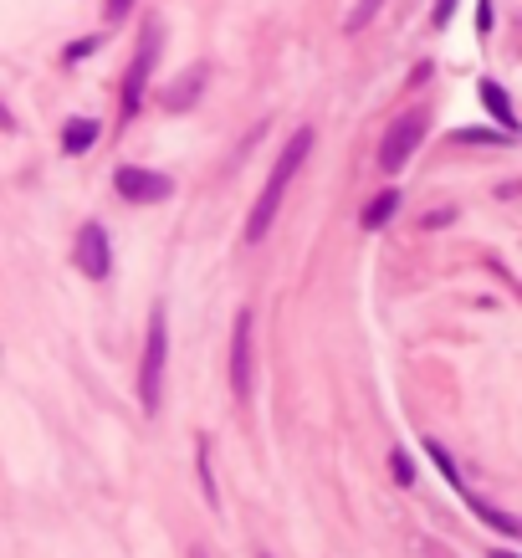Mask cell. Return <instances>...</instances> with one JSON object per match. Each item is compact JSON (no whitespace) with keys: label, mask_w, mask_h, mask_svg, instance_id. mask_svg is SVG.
Segmentation results:
<instances>
[{"label":"cell","mask_w":522,"mask_h":558,"mask_svg":"<svg viewBox=\"0 0 522 558\" xmlns=\"http://www.w3.org/2000/svg\"><path fill=\"white\" fill-rule=\"evenodd\" d=\"M400 205H405V195H400V190H379V195L364 205L359 226H364V231H384L389 221H395V210H400Z\"/></svg>","instance_id":"cell-10"},{"label":"cell","mask_w":522,"mask_h":558,"mask_svg":"<svg viewBox=\"0 0 522 558\" xmlns=\"http://www.w3.org/2000/svg\"><path fill=\"white\" fill-rule=\"evenodd\" d=\"M98 41H103V36H87V41H77V47H67V62H77V57H87V52H98Z\"/></svg>","instance_id":"cell-20"},{"label":"cell","mask_w":522,"mask_h":558,"mask_svg":"<svg viewBox=\"0 0 522 558\" xmlns=\"http://www.w3.org/2000/svg\"><path fill=\"white\" fill-rule=\"evenodd\" d=\"M98 144V118H72L62 128V154H87Z\"/></svg>","instance_id":"cell-11"},{"label":"cell","mask_w":522,"mask_h":558,"mask_svg":"<svg viewBox=\"0 0 522 558\" xmlns=\"http://www.w3.org/2000/svg\"><path fill=\"white\" fill-rule=\"evenodd\" d=\"M379 6H384V0H359V6H354V11H348L343 31H348V36H354V31H364V26L374 21V11H379Z\"/></svg>","instance_id":"cell-15"},{"label":"cell","mask_w":522,"mask_h":558,"mask_svg":"<svg viewBox=\"0 0 522 558\" xmlns=\"http://www.w3.org/2000/svg\"><path fill=\"white\" fill-rule=\"evenodd\" d=\"M425 451H430V461H435V466H441V477H446L456 492H466V487H461V471H456V461H451V451H446L441 441H425Z\"/></svg>","instance_id":"cell-14"},{"label":"cell","mask_w":522,"mask_h":558,"mask_svg":"<svg viewBox=\"0 0 522 558\" xmlns=\"http://www.w3.org/2000/svg\"><path fill=\"white\" fill-rule=\"evenodd\" d=\"M497 558H517V553H497Z\"/></svg>","instance_id":"cell-23"},{"label":"cell","mask_w":522,"mask_h":558,"mask_svg":"<svg viewBox=\"0 0 522 558\" xmlns=\"http://www.w3.org/2000/svg\"><path fill=\"white\" fill-rule=\"evenodd\" d=\"M308 154H313V128H297V134L287 139V149H282V159H277V169L267 175V185H261L251 216H246V246H261V241H267L277 210H282V195H287V185L297 180V169H302V159H308Z\"/></svg>","instance_id":"cell-1"},{"label":"cell","mask_w":522,"mask_h":558,"mask_svg":"<svg viewBox=\"0 0 522 558\" xmlns=\"http://www.w3.org/2000/svg\"><path fill=\"white\" fill-rule=\"evenodd\" d=\"M456 144H487V149H497V144H512L517 134H507V128H461V134H451Z\"/></svg>","instance_id":"cell-12"},{"label":"cell","mask_w":522,"mask_h":558,"mask_svg":"<svg viewBox=\"0 0 522 558\" xmlns=\"http://www.w3.org/2000/svg\"><path fill=\"white\" fill-rule=\"evenodd\" d=\"M476 507V518L482 523H492L497 533H507V538H522V518H507V512H497V507H487V502H471Z\"/></svg>","instance_id":"cell-13"},{"label":"cell","mask_w":522,"mask_h":558,"mask_svg":"<svg viewBox=\"0 0 522 558\" xmlns=\"http://www.w3.org/2000/svg\"><path fill=\"white\" fill-rule=\"evenodd\" d=\"M497 277H502V282H507V287H512V292H517V297H522V282H517V277H507V272H502V267H497Z\"/></svg>","instance_id":"cell-22"},{"label":"cell","mask_w":522,"mask_h":558,"mask_svg":"<svg viewBox=\"0 0 522 558\" xmlns=\"http://www.w3.org/2000/svg\"><path fill=\"white\" fill-rule=\"evenodd\" d=\"M456 6H461V0H435L430 26H435V31H446V26H451V16H456Z\"/></svg>","instance_id":"cell-17"},{"label":"cell","mask_w":522,"mask_h":558,"mask_svg":"<svg viewBox=\"0 0 522 558\" xmlns=\"http://www.w3.org/2000/svg\"><path fill=\"white\" fill-rule=\"evenodd\" d=\"M72 256H77V272H82V277L108 282V272H113V246H108V231H103L98 221H87V226L77 231Z\"/></svg>","instance_id":"cell-7"},{"label":"cell","mask_w":522,"mask_h":558,"mask_svg":"<svg viewBox=\"0 0 522 558\" xmlns=\"http://www.w3.org/2000/svg\"><path fill=\"white\" fill-rule=\"evenodd\" d=\"M128 11H134V0H103V16L108 21H123Z\"/></svg>","instance_id":"cell-19"},{"label":"cell","mask_w":522,"mask_h":558,"mask_svg":"<svg viewBox=\"0 0 522 558\" xmlns=\"http://www.w3.org/2000/svg\"><path fill=\"white\" fill-rule=\"evenodd\" d=\"M190 558H205V553H200V548H195V553H190Z\"/></svg>","instance_id":"cell-24"},{"label":"cell","mask_w":522,"mask_h":558,"mask_svg":"<svg viewBox=\"0 0 522 558\" xmlns=\"http://www.w3.org/2000/svg\"><path fill=\"white\" fill-rule=\"evenodd\" d=\"M425 134H430V108H405L395 123H389V134L379 144V169H384V175H400Z\"/></svg>","instance_id":"cell-3"},{"label":"cell","mask_w":522,"mask_h":558,"mask_svg":"<svg viewBox=\"0 0 522 558\" xmlns=\"http://www.w3.org/2000/svg\"><path fill=\"white\" fill-rule=\"evenodd\" d=\"M256 558H272V553H256Z\"/></svg>","instance_id":"cell-25"},{"label":"cell","mask_w":522,"mask_h":558,"mask_svg":"<svg viewBox=\"0 0 522 558\" xmlns=\"http://www.w3.org/2000/svg\"><path fill=\"white\" fill-rule=\"evenodd\" d=\"M256 390V364H251V313H236L231 323V395L246 405Z\"/></svg>","instance_id":"cell-6"},{"label":"cell","mask_w":522,"mask_h":558,"mask_svg":"<svg viewBox=\"0 0 522 558\" xmlns=\"http://www.w3.org/2000/svg\"><path fill=\"white\" fill-rule=\"evenodd\" d=\"M164 359H169V318H164V308H154L149 333H144V359H139V405H144V415H159V405H164Z\"/></svg>","instance_id":"cell-2"},{"label":"cell","mask_w":522,"mask_h":558,"mask_svg":"<svg viewBox=\"0 0 522 558\" xmlns=\"http://www.w3.org/2000/svg\"><path fill=\"white\" fill-rule=\"evenodd\" d=\"M492 21H497V11H492V0H482V6H476V31H482V41L492 36Z\"/></svg>","instance_id":"cell-18"},{"label":"cell","mask_w":522,"mask_h":558,"mask_svg":"<svg viewBox=\"0 0 522 558\" xmlns=\"http://www.w3.org/2000/svg\"><path fill=\"white\" fill-rule=\"evenodd\" d=\"M200 93H205V67H190V72H180V82H174V88H169L159 103H164V108H174V113H185Z\"/></svg>","instance_id":"cell-9"},{"label":"cell","mask_w":522,"mask_h":558,"mask_svg":"<svg viewBox=\"0 0 522 558\" xmlns=\"http://www.w3.org/2000/svg\"><path fill=\"white\" fill-rule=\"evenodd\" d=\"M497 195H502V200H507V195H522V180H512V185H502Z\"/></svg>","instance_id":"cell-21"},{"label":"cell","mask_w":522,"mask_h":558,"mask_svg":"<svg viewBox=\"0 0 522 558\" xmlns=\"http://www.w3.org/2000/svg\"><path fill=\"white\" fill-rule=\"evenodd\" d=\"M476 93H482V103H487V113L497 118V128H507V134H517V128H522V118H517V108H512V98H507V88H502V82H497V77H482V88H476Z\"/></svg>","instance_id":"cell-8"},{"label":"cell","mask_w":522,"mask_h":558,"mask_svg":"<svg viewBox=\"0 0 522 558\" xmlns=\"http://www.w3.org/2000/svg\"><path fill=\"white\" fill-rule=\"evenodd\" d=\"M113 190L128 205H159V200L174 195V180L159 175V169H144V164H118L113 169Z\"/></svg>","instance_id":"cell-5"},{"label":"cell","mask_w":522,"mask_h":558,"mask_svg":"<svg viewBox=\"0 0 522 558\" xmlns=\"http://www.w3.org/2000/svg\"><path fill=\"white\" fill-rule=\"evenodd\" d=\"M389 471H395V482H400V487H415V466H410L405 451H389Z\"/></svg>","instance_id":"cell-16"},{"label":"cell","mask_w":522,"mask_h":558,"mask_svg":"<svg viewBox=\"0 0 522 558\" xmlns=\"http://www.w3.org/2000/svg\"><path fill=\"white\" fill-rule=\"evenodd\" d=\"M154 62H159V21H149V26H144L139 52H134V62H128V72H123V118H134V113L144 108V93H149Z\"/></svg>","instance_id":"cell-4"}]
</instances>
